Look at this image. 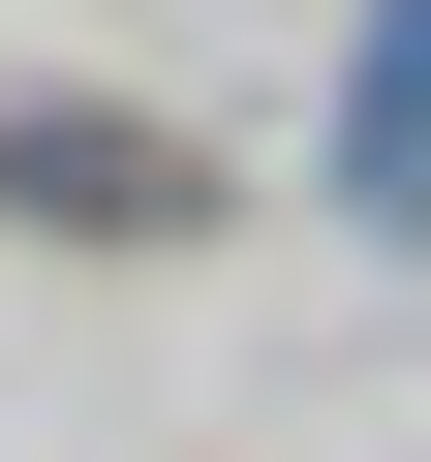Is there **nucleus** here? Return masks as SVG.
Wrapping results in <instances>:
<instances>
[{
  "mask_svg": "<svg viewBox=\"0 0 431 462\" xmlns=\"http://www.w3.org/2000/svg\"><path fill=\"white\" fill-rule=\"evenodd\" d=\"M0 216H93V247H124V216H185V154L154 124H0Z\"/></svg>",
  "mask_w": 431,
  "mask_h": 462,
  "instance_id": "obj_1",
  "label": "nucleus"
},
{
  "mask_svg": "<svg viewBox=\"0 0 431 462\" xmlns=\"http://www.w3.org/2000/svg\"><path fill=\"white\" fill-rule=\"evenodd\" d=\"M339 185H370V216H431V0H370V124H339Z\"/></svg>",
  "mask_w": 431,
  "mask_h": 462,
  "instance_id": "obj_2",
  "label": "nucleus"
}]
</instances>
